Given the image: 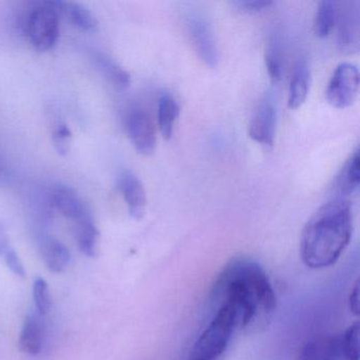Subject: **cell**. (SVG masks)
<instances>
[{
  "label": "cell",
  "mask_w": 360,
  "mask_h": 360,
  "mask_svg": "<svg viewBox=\"0 0 360 360\" xmlns=\"http://www.w3.org/2000/svg\"><path fill=\"white\" fill-rule=\"evenodd\" d=\"M217 304L229 303L239 316L241 330L269 323L277 305L275 290L264 269L250 258H235L217 278L212 290Z\"/></svg>",
  "instance_id": "1"
},
{
  "label": "cell",
  "mask_w": 360,
  "mask_h": 360,
  "mask_svg": "<svg viewBox=\"0 0 360 360\" xmlns=\"http://www.w3.org/2000/svg\"><path fill=\"white\" fill-rule=\"evenodd\" d=\"M353 214L347 199H333L311 217L300 240V256L309 269L334 264L351 241Z\"/></svg>",
  "instance_id": "2"
},
{
  "label": "cell",
  "mask_w": 360,
  "mask_h": 360,
  "mask_svg": "<svg viewBox=\"0 0 360 360\" xmlns=\"http://www.w3.org/2000/svg\"><path fill=\"white\" fill-rule=\"evenodd\" d=\"M240 328L239 316L229 303L218 304L214 317L191 347L188 360H219Z\"/></svg>",
  "instance_id": "3"
},
{
  "label": "cell",
  "mask_w": 360,
  "mask_h": 360,
  "mask_svg": "<svg viewBox=\"0 0 360 360\" xmlns=\"http://www.w3.org/2000/svg\"><path fill=\"white\" fill-rule=\"evenodd\" d=\"M27 33L37 51L47 52L56 47L60 39V14L51 1H46L31 12Z\"/></svg>",
  "instance_id": "4"
},
{
  "label": "cell",
  "mask_w": 360,
  "mask_h": 360,
  "mask_svg": "<svg viewBox=\"0 0 360 360\" xmlns=\"http://www.w3.org/2000/svg\"><path fill=\"white\" fill-rule=\"evenodd\" d=\"M359 90V71L351 63H341L335 69L326 89V98L330 106L345 109L351 106Z\"/></svg>",
  "instance_id": "5"
},
{
  "label": "cell",
  "mask_w": 360,
  "mask_h": 360,
  "mask_svg": "<svg viewBox=\"0 0 360 360\" xmlns=\"http://www.w3.org/2000/svg\"><path fill=\"white\" fill-rule=\"evenodd\" d=\"M130 142L140 155H150L157 147V134L150 115L144 109H131L125 117Z\"/></svg>",
  "instance_id": "6"
},
{
  "label": "cell",
  "mask_w": 360,
  "mask_h": 360,
  "mask_svg": "<svg viewBox=\"0 0 360 360\" xmlns=\"http://www.w3.org/2000/svg\"><path fill=\"white\" fill-rule=\"evenodd\" d=\"M359 3L345 1L338 4L337 18V37L338 45L343 52L354 53L359 50L360 20Z\"/></svg>",
  "instance_id": "7"
},
{
  "label": "cell",
  "mask_w": 360,
  "mask_h": 360,
  "mask_svg": "<svg viewBox=\"0 0 360 360\" xmlns=\"http://www.w3.org/2000/svg\"><path fill=\"white\" fill-rule=\"evenodd\" d=\"M186 27L198 56L208 67L214 68L219 62L218 46L207 20L199 15H189Z\"/></svg>",
  "instance_id": "8"
},
{
  "label": "cell",
  "mask_w": 360,
  "mask_h": 360,
  "mask_svg": "<svg viewBox=\"0 0 360 360\" xmlns=\"http://www.w3.org/2000/svg\"><path fill=\"white\" fill-rule=\"evenodd\" d=\"M277 110L273 98L266 96L261 101L248 125V136L259 144L271 146L275 140Z\"/></svg>",
  "instance_id": "9"
},
{
  "label": "cell",
  "mask_w": 360,
  "mask_h": 360,
  "mask_svg": "<svg viewBox=\"0 0 360 360\" xmlns=\"http://www.w3.org/2000/svg\"><path fill=\"white\" fill-rule=\"evenodd\" d=\"M119 188L131 218L142 219L146 212L147 197L140 179L132 172H124L119 179Z\"/></svg>",
  "instance_id": "10"
},
{
  "label": "cell",
  "mask_w": 360,
  "mask_h": 360,
  "mask_svg": "<svg viewBox=\"0 0 360 360\" xmlns=\"http://www.w3.org/2000/svg\"><path fill=\"white\" fill-rule=\"evenodd\" d=\"M297 360H345L340 336H319L307 341L299 352Z\"/></svg>",
  "instance_id": "11"
},
{
  "label": "cell",
  "mask_w": 360,
  "mask_h": 360,
  "mask_svg": "<svg viewBox=\"0 0 360 360\" xmlns=\"http://www.w3.org/2000/svg\"><path fill=\"white\" fill-rule=\"evenodd\" d=\"M52 204L54 207L69 220L75 222L88 214H92L79 193L68 186L56 187L52 193Z\"/></svg>",
  "instance_id": "12"
},
{
  "label": "cell",
  "mask_w": 360,
  "mask_h": 360,
  "mask_svg": "<svg viewBox=\"0 0 360 360\" xmlns=\"http://www.w3.org/2000/svg\"><path fill=\"white\" fill-rule=\"evenodd\" d=\"M58 14L65 16L67 20L82 32L94 33L98 30V22L91 10L85 6L73 1H51Z\"/></svg>",
  "instance_id": "13"
},
{
  "label": "cell",
  "mask_w": 360,
  "mask_h": 360,
  "mask_svg": "<svg viewBox=\"0 0 360 360\" xmlns=\"http://www.w3.org/2000/svg\"><path fill=\"white\" fill-rule=\"evenodd\" d=\"M39 248L46 265L53 273H63L71 261V254L67 246L54 238L43 236L39 239Z\"/></svg>",
  "instance_id": "14"
},
{
  "label": "cell",
  "mask_w": 360,
  "mask_h": 360,
  "mask_svg": "<svg viewBox=\"0 0 360 360\" xmlns=\"http://www.w3.org/2000/svg\"><path fill=\"white\" fill-rule=\"evenodd\" d=\"M75 241L85 256L96 257L98 250L100 231L92 214L73 222Z\"/></svg>",
  "instance_id": "15"
},
{
  "label": "cell",
  "mask_w": 360,
  "mask_h": 360,
  "mask_svg": "<svg viewBox=\"0 0 360 360\" xmlns=\"http://www.w3.org/2000/svg\"><path fill=\"white\" fill-rule=\"evenodd\" d=\"M359 150L353 151L335 179L334 191L338 193L337 199H345L359 187Z\"/></svg>",
  "instance_id": "16"
},
{
  "label": "cell",
  "mask_w": 360,
  "mask_h": 360,
  "mask_svg": "<svg viewBox=\"0 0 360 360\" xmlns=\"http://www.w3.org/2000/svg\"><path fill=\"white\" fill-rule=\"evenodd\" d=\"M311 85V71L304 60H300L295 66L288 88V105L292 110L304 104Z\"/></svg>",
  "instance_id": "17"
},
{
  "label": "cell",
  "mask_w": 360,
  "mask_h": 360,
  "mask_svg": "<svg viewBox=\"0 0 360 360\" xmlns=\"http://www.w3.org/2000/svg\"><path fill=\"white\" fill-rule=\"evenodd\" d=\"M39 314L28 316L20 332V349L29 355L41 353L44 345V328Z\"/></svg>",
  "instance_id": "18"
},
{
  "label": "cell",
  "mask_w": 360,
  "mask_h": 360,
  "mask_svg": "<svg viewBox=\"0 0 360 360\" xmlns=\"http://www.w3.org/2000/svg\"><path fill=\"white\" fill-rule=\"evenodd\" d=\"M94 63L98 70L101 71L103 75L115 87L119 89H126L129 87L131 84V77L129 73L121 66L117 64L115 60L110 56H106L105 53L94 54Z\"/></svg>",
  "instance_id": "19"
},
{
  "label": "cell",
  "mask_w": 360,
  "mask_h": 360,
  "mask_svg": "<svg viewBox=\"0 0 360 360\" xmlns=\"http://www.w3.org/2000/svg\"><path fill=\"white\" fill-rule=\"evenodd\" d=\"M180 115L178 102L169 94H163L158 104V125L165 140H169L174 132V124Z\"/></svg>",
  "instance_id": "20"
},
{
  "label": "cell",
  "mask_w": 360,
  "mask_h": 360,
  "mask_svg": "<svg viewBox=\"0 0 360 360\" xmlns=\"http://www.w3.org/2000/svg\"><path fill=\"white\" fill-rule=\"evenodd\" d=\"M338 18V3L323 0L318 6L314 20V31L319 39H326L336 27Z\"/></svg>",
  "instance_id": "21"
},
{
  "label": "cell",
  "mask_w": 360,
  "mask_h": 360,
  "mask_svg": "<svg viewBox=\"0 0 360 360\" xmlns=\"http://www.w3.org/2000/svg\"><path fill=\"white\" fill-rule=\"evenodd\" d=\"M264 62L269 79L273 83H278L282 77V54L279 39H273L269 43L265 51Z\"/></svg>",
  "instance_id": "22"
},
{
  "label": "cell",
  "mask_w": 360,
  "mask_h": 360,
  "mask_svg": "<svg viewBox=\"0 0 360 360\" xmlns=\"http://www.w3.org/2000/svg\"><path fill=\"white\" fill-rule=\"evenodd\" d=\"M341 349L345 360H359V326L357 322L351 324L340 335Z\"/></svg>",
  "instance_id": "23"
},
{
  "label": "cell",
  "mask_w": 360,
  "mask_h": 360,
  "mask_svg": "<svg viewBox=\"0 0 360 360\" xmlns=\"http://www.w3.org/2000/svg\"><path fill=\"white\" fill-rule=\"evenodd\" d=\"M33 300H34L37 313L41 317L47 315L51 309V296H50L49 286L43 278H37L33 283Z\"/></svg>",
  "instance_id": "24"
},
{
  "label": "cell",
  "mask_w": 360,
  "mask_h": 360,
  "mask_svg": "<svg viewBox=\"0 0 360 360\" xmlns=\"http://www.w3.org/2000/svg\"><path fill=\"white\" fill-rule=\"evenodd\" d=\"M52 141L58 155L63 157L68 155L72 144V131L67 124H56L52 132Z\"/></svg>",
  "instance_id": "25"
},
{
  "label": "cell",
  "mask_w": 360,
  "mask_h": 360,
  "mask_svg": "<svg viewBox=\"0 0 360 360\" xmlns=\"http://www.w3.org/2000/svg\"><path fill=\"white\" fill-rule=\"evenodd\" d=\"M233 7L245 13H259L273 6L271 0H238L233 1Z\"/></svg>",
  "instance_id": "26"
},
{
  "label": "cell",
  "mask_w": 360,
  "mask_h": 360,
  "mask_svg": "<svg viewBox=\"0 0 360 360\" xmlns=\"http://www.w3.org/2000/svg\"><path fill=\"white\" fill-rule=\"evenodd\" d=\"M4 256H5L7 266L11 269L12 273L15 274L18 277H25L26 276V269H25L24 264H22L18 252L13 248L9 246L7 250L4 252Z\"/></svg>",
  "instance_id": "27"
},
{
  "label": "cell",
  "mask_w": 360,
  "mask_h": 360,
  "mask_svg": "<svg viewBox=\"0 0 360 360\" xmlns=\"http://www.w3.org/2000/svg\"><path fill=\"white\" fill-rule=\"evenodd\" d=\"M349 303L352 313L357 316L359 313V285H358V282H356L355 285L352 288Z\"/></svg>",
  "instance_id": "28"
},
{
  "label": "cell",
  "mask_w": 360,
  "mask_h": 360,
  "mask_svg": "<svg viewBox=\"0 0 360 360\" xmlns=\"http://www.w3.org/2000/svg\"><path fill=\"white\" fill-rule=\"evenodd\" d=\"M9 238H8L7 231L4 229L3 225L0 224V256L9 248Z\"/></svg>",
  "instance_id": "29"
}]
</instances>
